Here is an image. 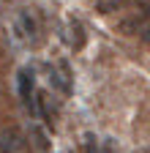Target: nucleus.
<instances>
[{
	"instance_id": "obj_1",
	"label": "nucleus",
	"mask_w": 150,
	"mask_h": 153,
	"mask_svg": "<svg viewBox=\"0 0 150 153\" xmlns=\"http://www.w3.org/2000/svg\"><path fill=\"white\" fill-rule=\"evenodd\" d=\"M16 88H19L22 104L30 109L33 118H38V115H41V109H38V93L33 90V74H30V68H19V74H16Z\"/></svg>"
},
{
	"instance_id": "obj_2",
	"label": "nucleus",
	"mask_w": 150,
	"mask_h": 153,
	"mask_svg": "<svg viewBox=\"0 0 150 153\" xmlns=\"http://www.w3.org/2000/svg\"><path fill=\"white\" fill-rule=\"evenodd\" d=\"M49 82L58 88L63 96H71V68H68V63L66 60H58L55 66H49Z\"/></svg>"
},
{
	"instance_id": "obj_3",
	"label": "nucleus",
	"mask_w": 150,
	"mask_h": 153,
	"mask_svg": "<svg viewBox=\"0 0 150 153\" xmlns=\"http://www.w3.org/2000/svg\"><path fill=\"white\" fill-rule=\"evenodd\" d=\"M120 33L137 36V38H142V41H150V19H145L142 14L128 16V19H123V22H120Z\"/></svg>"
},
{
	"instance_id": "obj_4",
	"label": "nucleus",
	"mask_w": 150,
	"mask_h": 153,
	"mask_svg": "<svg viewBox=\"0 0 150 153\" xmlns=\"http://www.w3.org/2000/svg\"><path fill=\"white\" fill-rule=\"evenodd\" d=\"M25 150H27V142L16 128L0 131V153H25Z\"/></svg>"
},
{
	"instance_id": "obj_5",
	"label": "nucleus",
	"mask_w": 150,
	"mask_h": 153,
	"mask_svg": "<svg viewBox=\"0 0 150 153\" xmlns=\"http://www.w3.org/2000/svg\"><path fill=\"white\" fill-rule=\"evenodd\" d=\"M16 33H19V38H25V41H35L38 25H35V19H33L30 11H19L16 14Z\"/></svg>"
},
{
	"instance_id": "obj_6",
	"label": "nucleus",
	"mask_w": 150,
	"mask_h": 153,
	"mask_svg": "<svg viewBox=\"0 0 150 153\" xmlns=\"http://www.w3.org/2000/svg\"><path fill=\"white\" fill-rule=\"evenodd\" d=\"M66 38H68V44L74 47V49H82L85 47V27H82V22L79 19H68V25H66Z\"/></svg>"
},
{
	"instance_id": "obj_7",
	"label": "nucleus",
	"mask_w": 150,
	"mask_h": 153,
	"mask_svg": "<svg viewBox=\"0 0 150 153\" xmlns=\"http://www.w3.org/2000/svg\"><path fill=\"white\" fill-rule=\"evenodd\" d=\"M126 6V0H96V11L98 14H115Z\"/></svg>"
},
{
	"instance_id": "obj_8",
	"label": "nucleus",
	"mask_w": 150,
	"mask_h": 153,
	"mask_svg": "<svg viewBox=\"0 0 150 153\" xmlns=\"http://www.w3.org/2000/svg\"><path fill=\"white\" fill-rule=\"evenodd\" d=\"M30 137L35 140V148H38V150H49V140H47V134L38 126H30Z\"/></svg>"
},
{
	"instance_id": "obj_9",
	"label": "nucleus",
	"mask_w": 150,
	"mask_h": 153,
	"mask_svg": "<svg viewBox=\"0 0 150 153\" xmlns=\"http://www.w3.org/2000/svg\"><path fill=\"white\" fill-rule=\"evenodd\" d=\"M139 14H142L145 19H150V3H139Z\"/></svg>"
}]
</instances>
